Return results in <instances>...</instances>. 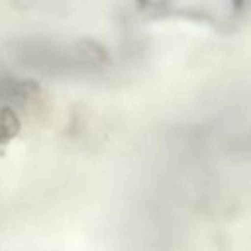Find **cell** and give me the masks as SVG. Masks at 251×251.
Returning a JSON list of instances; mask_svg holds the SVG:
<instances>
[{
	"mask_svg": "<svg viewBox=\"0 0 251 251\" xmlns=\"http://www.w3.org/2000/svg\"><path fill=\"white\" fill-rule=\"evenodd\" d=\"M21 122L10 108H0V147L9 144L19 133Z\"/></svg>",
	"mask_w": 251,
	"mask_h": 251,
	"instance_id": "obj_1",
	"label": "cell"
}]
</instances>
